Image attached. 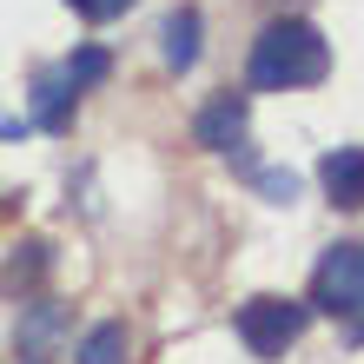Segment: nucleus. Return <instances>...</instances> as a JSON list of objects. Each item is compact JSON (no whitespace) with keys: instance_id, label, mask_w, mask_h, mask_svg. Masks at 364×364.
Returning <instances> with one entry per match:
<instances>
[{"instance_id":"1","label":"nucleus","mask_w":364,"mask_h":364,"mask_svg":"<svg viewBox=\"0 0 364 364\" xmlns=\"http://www.w3.org/2000/svg\"><path fill=\"white\" fill-rule=\"evenodd\" d=\"M331 73V47L311 20H272L252 40V87L265 93H291V87H318Z\"/></svg>"},{"instance_id":"2","label":"nucleus","mask_w":364,"mask_h":364,"mask_svg":"<svg viewBox=\"0 0 364 364\" xmlns=\"http://www.w3.org/2000/svg\"><path fill=\"white\" fill-rule=\"evenodd\" d=\"M311 305L345 318L351 338H364V245H331L318 259V278H311Z\"/></svg>"},{"instance_id":"3","label":"nucleus","mask_w":364,"mask_h":364,"mask_svg":"<svg viewBox=\"0 0 364 364\" xmlns=\"http://www.w3.org/2000/svg\"><path fill=\"white\" fill-rule=\"evenodd\" d=\"M311 325V305H298V298H252L239 305V338L252 358H285L298 338Z\"/></svg>"},{"instance_id":"4","label":"nucleus","mask_w":364,"mask_h":364,"mask_svg":"<svg viewBox=\"0 0 364 364\" xmlns=\"http://www.w3.org/2000/svg\"><path fill=\"white\" fill-rule=\"evenodd\" d=\"M245 119H252L245 93H219V100H212L199 119H192V139H199V146H212V153H239V139H245Z\"/></svg>"},{"instance_id":"5","label":"nucleus","mask_w":364,"mask_h":364,"mask_svg":"<svg viewBox=\"0 0 364 364\" xmlns=\"http://www.w3.org/2000/svg\"><path fill=\"white\" fill-rule=\"evenodd\" d=\"M318 179H325V192H331L338 212H358L364 205V146H338V153H325Z\"/></svg>"},{"instance_id":"6","label":"nucleus","mask_w":364,"mask_h":364,"mask_svg":"<svg viewBox=\"0 0 364 364\" xmlns=\"http://www.w3.org/2000/svg\"><path fill=\"white\" fill-rule=\"evenodd\" d=\"M199 33H205L199 7H179L173 20H166V67H173V73H186L192 60H199Z\"/></svg>"},{"instance_id":"7","label":"nucleus","mask_w":364,"mask_h":364,"mask_svg":"<svg viewBox=\"0 0 364 364\" xmlns=\"http://www.w3.org/2000/svg\"><path fill=\"white\" fill-rule=\"evenodd\" d=\"M33 126H47V133H67L73 126V87L60 73L40 80V93H33Z\"/></svg>"},{"instance_id":"8","label":"nucleus","mask_w":364,"mask_h":364,"mask_svg":"<svg viewBox=\"0 0 364 364\" xmlns=\"http://www.w3.org/2000/svg\"><path fill=\"white\" fill-rule=\"evenodd\" d=\"M126 351H133V338H126L119 318H106V325H93L87 338H80V364H126Z\"/></svg>"},{"instance_id":"9","label":"nucleus","mask_w":364,"mask_h":364,"mask_svg":"<svg viewBox=\"0 0 364 364\" xmlns=\"http://www.w3.org/2000/svg\"><path fill=\"white\" fill-rule=\"evenodd\" d=\"M47 265H53V252H47V245H20L14 259H7V272H0V291H14V298H20V291H33L40 278H47Z\"/></svg>"},{"instance_id":"10","label":"nucleus","mask_w":364,"mask_h":364,"mask_svg":"<svg viewBox=\"0 0 364 364\" xmlns=\"http://www.w3.org/2000/svg\"><path fill=\"white\" fill-rule=\"evenodd\" d=\"M106 73H113V53H106V47H73V53H67V67H60V80H67L73 93L100 87Z\"/></svg>"},{"instance_id":"11","label":"nucleus","mask_w":364,"mask_h":364,"mask_svg":"<svg viewBox=\"0 0 364 364\" xmlns=\"http://www.w3.org/2000/svg\"><path fill=\"white\" fill-rule=\"evenodd\" d=\"M60 318H67V311H60L53 298H47V305H33L27 318H20V345H27V351H40V345H53V338H60Z\"/></svg>"},{"instance_id":"12","label":"nucleus","mask_w":364,"mask_h":364,"mask_svg":"<svg viewBox=\"0 0 364 364\" xmlns=\"http://www.w3.org/2000/svg\"><path fill=\"white\" fill-rule=\"evenodd\" d=\"M259 192H265L272 205H291L298 199V173H259Z\"/></svg>"},{"instance_id":"13","label":"nucleus","mask_w":364,"mask_h":364,"mask_svg":"<svg viewBox=\"0 0 364 364\" xmlns=\"http://www.w3.org/2000/svg\"><path fill=\"white\" fill-rule=\"evenodd\" d=\"M67 7L80 14V20H113V14H126L133 0H67Z\"/></svg>"},{"instance_id":"14","label":"nucleus","mask_w":364,"mask_h":364,"mask_svg":"<svg viewBox=\"0 0 364 364\" xmlns=\"http://www.w3.org/2000/svg\"><path fill=\"white\" fill-rule=\"evenodd\" d=\"M20 364H40V358H20Z\"/></svg>"}]
</instances>
